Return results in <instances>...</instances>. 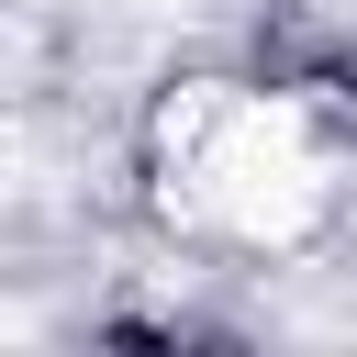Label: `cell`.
I'll return each mask as SVG.
<instances>
[{
    "label": "cell",
    "instance_id": "6da1fadb",
    "mask_svg": "<svg viewBox=\"0 0 357 357\" xmlns=\"http://www.w3.org/2000/svg\"><path fill=\"white\" fill-rule=\"evenodd\" d=\"M167 145H178V167H190V190L234 223V234H301L312 223V156H301V123L279 112V100H190L178 123H167Z\"/></svg>",
    "mask_w": 357,
    "mask_h": 357
}]
</instances>
